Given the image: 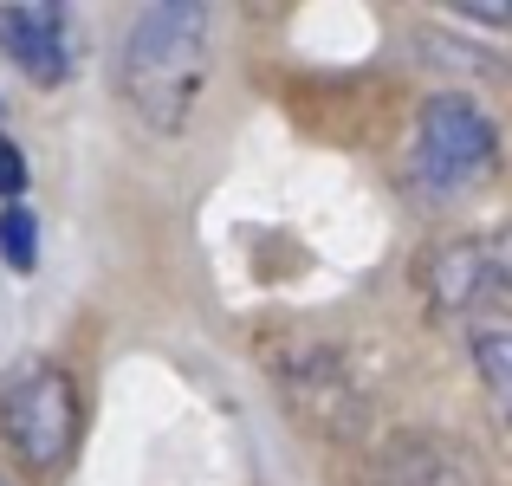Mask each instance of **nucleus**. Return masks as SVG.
I'll use <instances>...</instances> for the list:
<instances>
[{
	"label": "nucleus",
	"instance_id": "nucleus-1",
	"mask_svg": "<svg viewBox=\"0 0 512 486\" xmlns=\"http://www.w3.org/2000/svg\"><path fill=\"white\" fill-rule=\"evenodd\" d=\"M117 78H124V98L143 124L182 130L201 98V78H208V7H195V0L143 7L124 33Z\"/></svg>",
	"mask_w": 512,
	"mask_h": 486
},
{
	"label": "nucleus",
	"instance_id": "nucleus-2",
	"mask_svg": "<svg viewBox=\"0 0 512 486\" xmlns=\"http://www.w3.org/2000/svg\"><path fill=\"white\" fill-rule=\"evenodd\" d=\"M0 428H7V448L20 454L33 474H65L78 454V389L65 370L33 363L7 383L0 396Z\"/></svg>",
	"mask_w": 512,
	"mask_h": 486
},
{
	"label": "nucleus",
	"instance_id": "nucleus-3",
	"mask_svg": "<svg viewBox=\"0 0 512 486\" xmlns=\"http://www.w3.org/2000/svg\"><path fill=\"white\" fill-rule=\"evenodd\" d=\"M493 156H500V137L493 124L474 111L467 98H435L415 124V150H409V175L428 188V195H461V188L487 182Z\"/></svg>",
	"mask_w": 512,
	"mask_h": 486
},
{
	"label": "nucleus",
	"instance_id": "nucleus-4",
	"mask_svg": "<svg viewBox=\"0 0 512 486\" xmlns=\"http://www.w3.org/2000/svg\"><path fill=\"white\" fill-rule=\"evenodd\" d=\"M0 39H7L13 65L39 85H59L65 78V13L59 7H7L0 13Z\"/></svg>",
	"mask_w": 512,
	"mask_h": 486
},
{
	"label": "nucleus",
	"instance_id": "nucleus-5",
	"mask_svg": "<svg viewBox=\"0 0 512 486\" xmlns=\"http://www.w3.org/2000/svg\"><path fill=\"white\" fill-rule=\"evenodd\" d=\"M474 363H480V383H487L493 415H500V428L512 435V331H480L474 337Z\"/></svg>",
	"mask_w": 512,
	"mask_h": 486
},
{
	"label": "nucleus",
	"instance_id": "nucleus-6",
	"mask_svg": "<svg viewBox=\"0 0 512 486\" xmlns=\"http://www.w3.org/2000/svg\"><path fill=\"white\" fill-rule=\"evenodd\" d=\"M0 253L13 260V273H33V266H39V227H33V208H7V214H0Z\"/></svg>",
	"mask_w": 512,
	"mask_h": 486
},
{
	"label": "nucleus",
	"instance_id": "nucleus-7",
	"mask_svg": "<svg viewBox=\"0 0 512 486\" xmlns=\"http://www.w3.org/2000/svg\"><path fill=\"white\" fill-rule=\"evenodd\" d=\"M20 188H26V156L0 137V195H20Z\"/></svg>",
	"mask_w": 512,
	"mask_h": 486
},
{
	"label": "nucleus",
	"instance_id": "nucleus-8",
	"mask_svg": "<svg viewBox=\"0 0 512 486\" xmlns=\"http://www.w3.org/2000/svg\"><path fill=\"white\" fill-rule=\"evenodd\" d=\"M506 253H512V234H506ZM506 266H512V260H506Z\"/></svg>",
	"mask_w": 512,
	"mask_h": 486
}]
</instances>
